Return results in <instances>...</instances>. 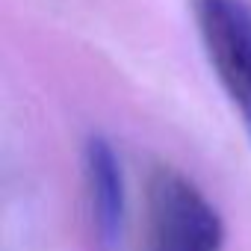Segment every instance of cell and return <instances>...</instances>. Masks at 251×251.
Segmentation results:
<instances>
[{
  "label": "cell",
  "mask_w": 251,
  "mask_h": 251,
  "mask_svg": "<svg viewBox=\"0 0 251 251\" xmlns=\"http://www.w3.org/2000/svg\"><path fill=\"white\" fill-rule=\"evenodd\" d=\"M83 189L98 248L115 251L127 219V183L112 142L100 133H92L83 142Z\"/></svg>",
  "instance_id": "3"
},
{
  "label": "cell",
  "mask_w": 251,
  "mask_h": 251,
  "mask_svg": "<svg viewBox=\"0 0 251 251\" xmlns=\"http://www.w3.org/2000/svg\"><path fill=\"white\" fill-rule=\"evenodd\" d=\"M225 219L201 186L175 166H154L145 180L148 251H222Z\"/></svg>",
  "instance_id": "1"
},
{
  "label": "cell",
  "mask_w": 251,
  "mask_h": 251,
  "mask_svg": "<svg viewBox=\"0 0 251 251\" xmlns=\"http://www.w3.org/2000/svg\"><path fill=\"white\" fill-rule=\"evenodd\" d=\"M201 48L251 139V6L245 0H192Z\"/></svg>",
  "instance_id": "2"
}]
</instances>
